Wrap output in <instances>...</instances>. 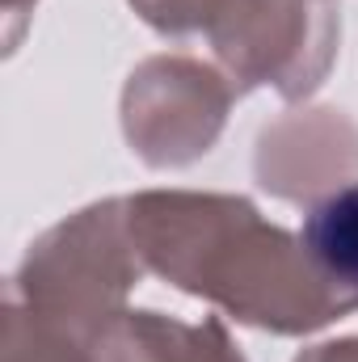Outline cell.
<instances>
[{
    "instance_id": "cell-1",
    "label": "cell",
    "mask_w": 358,
    "mask_h": 362,
    "mask_svg": "<svg viewBox=\"0 0 358 362\" xmlns=\"http://www.w3.org/2000/svg\"><path fill=\"white\" fill-rule=\"evenodd\" d=\"M127 219L148 270L236 325L308 337L358 312L321 278L304 240L270 223L245 194L139 189L127 198Z\"/></svg>"
},
{
    "instance_id": "cell-2",
    "label": "cell",
    "mask_w": 358,
    "mask_h": 362,
    "mask_svg": "<svg viewBox=\"0 0 358 362\" xmlns=\"http://www.w3.org/2000/svg\"><path fill=\"white\" fill-rule=\"evenodd\" d=\"M148 266L131 240L127 198H101L47 228L25 249L8 278V295L93 341V333L127 308Z\"/></svg>"
},
{
    "instance_id": "cell-3",
    "label": "cell",
    "mask_w": 358,
    "mask_h": 362,
    "mask_svg": "<svg viewBox=\"0 0 358 362\" xmlns=\"http://www.w3.org/2000/svg\"><path fill=\"white\" fill-rule=\"evenodd\" d=\"M207 42L236 93L308 101L337 64L342 17L333 0H215Z\"/></svg>"
},
{
    "instance_id": "cell-4",
    "label": "cell",
    "mask_w": 358,
    "mask_h": 362,
    "mask_svg": "<svg viewBox=\"0 0 358 362\" xmlns=\"http://www.w3.org/2000/svg\"><path fill=\"white\" fill-rule=\"evenodd\" d=\"M236 97L219 68L194 55H152L122 85V135L148 169H185L219 144Z\"/></svg>"
},
{
    "instance_id": "cell-5",
    "label": "cell",
    "mask_w": 358,
    "mask_h": 362,
    "mask_svg": "<svg viewBox=\"0 0 358 362\" xmlns=\"http://www.w3.org/2000/svg\"><path fill=\"white\" fill-rule=\"evenodd\" d=\"M253 177L270 198L321 202L358 181V122L337 105H295L262 127Z\"/></svg>"
},
{
    "instance_id": "cell-6",
    "label": "cell",
    "mask_w": 358,
    "mask_h": 362,
    "mask_svg": "<svg viewBox=\"0 0 358 362\" xmlns=\"http://www.w3.org/2000/svg\"><path fill=\"white\" fill-rule=\"evenodd\" d=\"M89 350L93 362H249L219 316L190 325L152 308H122L93 333Z\"/></svg>"
},
{
    "instance_id": "cell-7",
    "label": "cell",
    "mask_w": 358,
    "mask_h": 362,
    "mask_svg": "<svg viewBox=\"0 0 358 362\" xmlns=\"http://www.w3.org/2000/svg\"><path fill=\"white\" fill-rule=\"evenodd\" d=\"M299 240L321 278L358 303V185L312 202Z\"/></svg>"
},
{
    "instance_id": "cell-8",
    "label": "cell",
    "mask_w": 358,
    "mask_h": 362,
    "mask_svg": "<svg viewBox=\"0 0 358 362\" xmlns=\"http://www.w3.org/2000/svg\"><path fill=\"white\" fill-rule=\"evenodd\" d=\"M0 362H93L85 337L38 316L17 295L4 291V346Z\"/></svg>"
},
{
    "instance_id": "cell-9",
    "label": "cell",
    "mask_w": 358,
    "mask_h": 362,
    "mask_svg": "<svg viewBox=\"0 0 358 362\" xmlns=\"http://www.w3.org/2000/svg\"><path fill=\"white\" fill-rule=\"evenodd\" d=\"M211 4L215 0H131L139 21H148L156 34H169V38H185L194 30H207Z\"/></svg>"
},
{
    "instance_id": "cell-10",
    "label": "cell",
    "mask_w": 358,
    "mask_h": 362,
    "mask_svg": "<svg viewBox=\"0 0 358 362\" xmlns=\"http://www.w3.org/2000/svg\"><path fill=\"white\" fill-rule=\"evenodd\" d=\"M295 362H358V337H337V341H321L304 354H295Z\"/></svg>"
},
{
    "instance_id": "cell-11",
    "label": "cell",
    "mask_w": 358,
    "mask_h": 362,
    "mask_svg": "<svg viewBox=\"0 0 358 362\" xmlns=\"http://www.w3.org/2000/svg\"><path fill=\"white\" fill-rule=\"evenodd\" d=\"M34 4H38V0H4V51H17Z\"/></svg>"
}]
</instances>
